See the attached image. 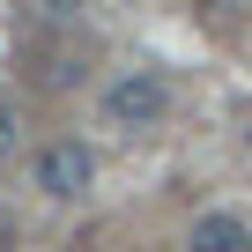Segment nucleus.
Instances as JSON below:
<instances>
[{
	"instance_id": "423d86ee",
	"label": "nucleus",
	"mask_w": 252,
	"mask_h": 252,
	"mask_svg": "<svg viewBox=\"0 0 252 252\" xmlns=\"http://www.w3.org/2000/svg\"><path fill=\"white\" fill-rule=\"evenodd\" d=\"M245 149H252V126H245Z\"/></svg>"
},
{
	"instance_id": "f03ea898",
	"label": "nucleus",
	"mask_w": 252,
	"mask_h": 252,
	"mask_svg": "<svg viewBox=\"0 0 252 252\" xmlns=\"http://www.w3.org/2000/svg\"><path fill=\"white\" fill-rule=\"evenodd\" d=\"M89 178H96V156H89L82 141H52V149L37 156V186H45L52 200H82Z\"/></svg>"
},
{
	"instance_id": "39448f33",
	"label": "nucleus",
	"mask_w": 252,
	"mask_h": 252,
	"mask_svg": "<svg viewBox=\"0 0 252 252\" xmlns=\"http://www.w3.org/2000/svg\"><path fill=\"white\" fill-rule=\"evenodd\" d=\"M45 8H52V15H74V8H82V0H45Z\"/></svg>"
},
{
	"instance_id": "f257e3e1",
	"label": "nucleus",
	"mask_w": 252,
	"mask_h": 252,
	"mask_svg": "<svg viewBox=\"0 0 252 252\" xmlns=\"http://www.w3.org/2000/svg\"><path fill=\"white\" fill-rule=\"evenodd\" d=\"M104 119H111V126H126V134H141V126H163V119H171V82H163L156 67L119 74V82L104 89Z\"/></svg>"
},
{
	"instance_id": "7ed1b4c3",
	"label": "nucleus",
	"mask_w": 252,
	"mask_h": 252,
	"mask_svg": "<svg viewBox=\"0 0 252 252\" xmlns=\"http://www.w3.org/2000/svg\"><path fill=\"white\" fill-rule=\"evenodd\" d=\"M186 252H252V222H245V215H230V208H215V215H200V222H193Z\"/></svg>"
},
{
	"instance_id": "20e7f679",
	"label": "nucleus",
	"mask_w": 252,
	"mask_h": 252,
	"mask_svg": "<svg viewBox=\"0 0 252 252\" xmlns=\"http://www.w3.org/2000/svg\"><path fill=\"white\" fill-rule=\"evenodd\" d=\"M8 149H15V104L0 96V156H8Z\"/></svg>"
}]
</instances>
